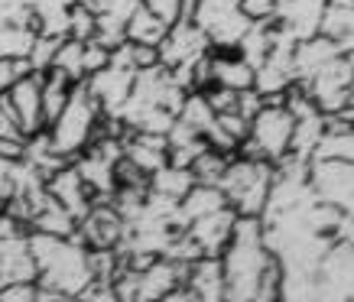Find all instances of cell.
<instances>
[{
	"label": "cell",
	"instance_id": "4",
	"mask_svg": "<svg viewBox=\"0 0 354 302\" xmlns=\"http://www.w3.org/2000/svg\"><path fill=\"white\" fill-rule=\"evenodd\" d=\"M273 179H277V166H273V162L257 160V156H244V153H234L218 185H221L227 205L234 208L237 215L260 218L263 208H267V202H270Z\"/></svg>",
	"mask_w": 354,
	"mask_h": 302
},
{
	"label": "cell",
	"instance_id": "15",
	"mask_svg": "<svg viewBox=\"0 0 354 302\" xmlns=\"http://www.w3.org/2000/svg\"><path fill=\"white\" fill-rule=\"evenodd\" d=\"M225 205H227V198H225V192H221V185L195 182L192 189L183 195V202H179V221H183V227H189L195 218L212 215V211H218V208H225Z\"/></svg>",
	"mask_w": 354,
	"mask_h": 302
},
{
	"label": "cell",
	"instance_id": "8",
	"mask_svg": "<svg viewBox=\"0 0 354 302\" xmlns=\"http://www.w3.org/2000/svg\"><path fill=\"white\" fill-rule=\"evenodd\" d=\"M160 49V62L166 68H179V65H195L198 59L212 53V39L202 32V26L195 20H176L169 23V30L162 36V43L156 46Z\"/></svg>",
	"mask_w": 354,
	"mask_h": 302
},
{
	"label": "cell",
	"instance_id": "12",
	"mask_svg": "<svg viewBox=\"0 0 354 302\" xmlns=\"http://www.w3.org/2000/svg\"><path fill=\"white\" fill-rule=\"evenodd\" d=\"M234 225H237V211L231 205H225L212 211V215L195 218L192 225L185 227V234L198 244L205 257H221V250L227 247V240L234 234Z\"/></svg>",
	"mask_w": 354,
	"mask_h": 302
},
{
	"label": "cell",
	"instance_id": "21",
	"mask_svg": "<svg viewBox=\"0 0 354 302\" xmlns=\"http://www.w3.org/2000/svg\"><path fill=\"white\" fill-rule=\"evenodd\" d=\"M143 3H147L153 13H160L166 23L179 20V3H183V0H143Z\"/></svg>",
	"mask_w": 354,
	"mask_h": 302
},
{
	"label": "cell",
	"instance_id": "1",
	"mask_svg": "<svg viewBox=\"0 0 354 302\" xmlns=\"http://www.w3.org/2000/svg\"><path fill=\"white\" fill-rule=\"evenodd\" d=\"M225 299H279L283 267L270 250L263 218L237 215L234 234L221 250Z\"/></svg>",
	"mask_w": 354,
	"mask_h": 302
},
{
	"label": "cell",
	"instance_id": "9",
	"mask_svg": "<svg viewBox=\"0 0 354 302\" xmlns=\"http://www.w3.org/2000/svg\"><path fill=\"white\" fill-rule=\"evenodd\" d=\"M133 82H137V68H127V65H118V62H108L104 68H97V72H91L85 78L88 91L95 95L101 111L111 114V117H118V111L124 108V101L133 91Z\"/></svg>",
	"mask_w": 354,
	"mask_h": 302
},
{
	"label": "cell",
	"instance_id": "11",
	"mask_svg": "<svg viewBox=\"0 0 354 302\" xmlns=\"http://www.w3.org/2000/svg\"><path fill=\"white\" fill-rule=\"evenodd\" d=\"M46 192L75 218L85 215L91 202H95V195H91V189H88V182L82 179V173H78V166L72 160L62 162L53 176H46Z\"/></svg>",
	"mask_w": 354,
	"mask_h": 302
},
{
	"label": "cell",
	"instance_id": "16",
	"mask_svg": "<svg viewBox=\"0 0 354 302\" xmlns=\"http://www.w3.org/2000/svg\"><path fill=\"white\" fill-rule=\"evenodd\" d=\"M198 182L195 173L189 166H176V162H166L162 169L150 176V192L162 195V198H172V202H183V195Z\"/></svg>",
	"mask_w": 354,
	"mask_h": 302
},
{
	"label": "cell",
	"instance_id": "6",
	"mask_svg": "<svg viewBox=\"0 0 354 302\" xmlns=\"http://www.w3.org/2000/svg\"><path fill=\"white\" fill-rule=\"evenodd\" d=\"M192 20L212 39V49H237L254 20L244 13L241 0H198Z\"/></svg>",
	"mask_w": 354,
	"mask_h": 302
},
{
	"label": "cell",
	"instance_id": "20",
	"mask_svg": "<svg viewBox=\"0 0 354 302\" xmlns=\"http://www.w3.org/2000/svg\"><path fill=\"white\" fill-rule=\"evenodd\" d=\"M241 7L254 23H277L279 17V0H241Z\"/></svg>",
	"mask_w": 354,
	"mask_h": 302
},
{
	"label": "cell",
	"instance_id": "17",
	"mask_svg": "<svg viewBox=\"0 0 354 302\" xmlns=\"http://www.w3.org/2000/svg\"><path fill=\"white\" fill-rule=\"evenodd\" d=\"M166 30H169V23L162 20L160 13H153L147 3H140V10L127 23V39L130 43H143V46H160Z\"/></svg>",
	"mask_w": 354,
	"mask_h": 302
},
{
	"label": "cell",
	"instance_id": "14",
	"mask_svg": "<svg viewBox=\"0 0 354 302\" xmlns=\"http://www.w3.org/2000/svg\"><path fill=\"white\" fill-rule=\"evenodd\" d=\"M185 286L192 299H225V267L221 257H198L185 270Z\"/></svg>",
	"mask_w": 354,
	"mask_h": 302
},
{
	"label": "cell",
	"instance_id": "13",
	"mask_svg": "<svg viewBox=\"0 0 354 302\" xmlns=\"http://www.w3.org/2000/svg\"><path fill=\"white\" fill-rule=\"evenodd\" d=\"M10 97L13 111H17V120H20V127L26 137L32 133H39L46 130V114H43V75L39 72H30V75H23L17 85L7 91Z\"/></svg>",
	"mask_w": 354,
	"mask_h": 302
},
{
	"label": "cell",
	"instance_id": "19",
	"mask_svg": "<svg viewBox=\"0 0 354 302\" xmlns=\"http://www.w3.org/2000/svg\"><path fill=\"white\" fill-rule=\"evenodd\" d=\"M32 65L26 55H3L0 59V95H7L23 75H30Z\"/></svg>",
	"mask_w": 354,
	"mask_h": 302
},
{
	"label": "cell",
	"instance_id": "5",
	"mask_svg": "<svg viewBox=\"0 0 354 302\" xmlns=\"http://www.w3.org/2000/svg\"><path fill=\"white\" fill-rule=\"evenodd\" d=\"M292 133H296V114L286 108V101H263V108L250 117L247 140L241 143L244 156H257L267 162H283L292 150Z\"/></svg>",
	"mask_w": 354,
	"mask_h": 302
},
{
	"label": "cell",
	"instance_id": "10",
	"mask_svg": "<svg viewBox=\"0 0 354 302\" xmlns=\"http://www.w3.org/2000/svg\"><path fill=\"white\" fill-rule=\"evenodd\" d=\"M78 3H85L97 20V32L91 39L114 49V46H120L127 39V23L140 10L143 0H78Z\"/></svg>",
	"mask_w": 354,
	"mask_h": 302
},
{
	"label": "cell",
	"instance_id": "18",
	"mask_svg": "<svg viewBox=\"0 0 354 302\" xmlns=\"http://www.w3.org/2000/svg\"><path fill=\"white\" fill-rule=\"evenodd\" d=\"M53 68H59L62 75H68L72 82H85L88 78V65H85V39L75 36H65L59 43V53L53 59Z\"/></svg>",
	"mask_w": 354,
	"mask_h": 302
},
{
	"label": "cell",
	"instance_id": "3",
	"mask_svg": "<svg viewBox=\"0 0 354 302\" xmlns=\"http://www.w3.org/2000/svg\"><path fill=\"white\" fill-rule=\"evenodd\" d=\"M46 133H49L53 150L59 153L62 160H75L78 153H85L95 140L108 137V133H104V111H101V104L95 101V95L88 91L85 82H78V85L72 88L65 108L59 111V117L46 127Z\"/></svg>",
	"mask_w": 354,
	"mask_h": 302
},
{
	"label": "cell",
	"instance_id": "2",
	"mask_svg": "<svg viewBox=\"0 0 354 302\" xmlns=\"http://www.w3.org/2000/svg\"><path fill=\"white\" fill-rule=\"evenodd\" d=\"M30 250L36 260L39 299H72L95 280L91 247L78 234H46L30 231Z\"/></svg>",
	"mask_w": 354,
	"mask_h": 302
},
{
	"label": "cell",
	"instance_id": "7",
	"mask_svg": "<svg viewBox=\"0 0 354 302\" xmlns=\"http://www.w3.org/2000/svg\"><path fill=\"white\" fill-rule=\"evenodd\" d=\"M78 238L85 240L91 250H111L120 247L127 238V218L111 198H95L91 208L78 218Z\"/></svg>",
	"mask_w": 354,
	"mask_h": 302
}]
</instances>
